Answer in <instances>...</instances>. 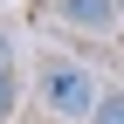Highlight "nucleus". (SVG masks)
Wrapping results in <instances>:
<instances>
[{
  "mask_svg": "<svg viewBox=\"0 0 124 124\" xmlns=\"http://www.w3.org/2000/svg\"><path fill=\"white\" fill-rule=\"evenodd\" d=\"M35 97H41V110H48V124H90V117H97V103H103V90H97V76H90L83 62H69V55H41V69H35Z\"/></svg>",
  "mask_w": 124,
  "mask_h": 124,
  "instance_id": "1",
  "label": "nucleus"
},
{
  "mask_svg": "<svg viewBox=\"0 0 124 124\" xmlns=\"http://www.w3.org/2000/svg\"><path fill=\"white\" fill-rule=\"evenodd\" d=\"M48 14H55L62 28H76V35H110V28L124 21L117 0H48Z\"/></svg>",
  "mask_w": 124,
  "mask_h": 124,
  "instance_id": "2",
  "label": "nucleus"
},
{
  "mask_svg": "<svg viewBox=\"0 0 124 124\" xmlns=\"http://www.w3.org/2000/svg\"><path fill=\"white\" fill-rule=\"evenodd\" d=\"M90 124H124V90H103V103H97Z\"/></svg>",
  "mask_w": 124,
  "mask_h": 124,
  "instance_id": "3",
  "label": "nucleus"
},
{
  "mask_svg": "<svg viewBox=\"0 0 124 124\" xmlns=\"http://www.w3.org/2000/svg\"><path fill=\"white\" fill-rule=\"evenodd\" d=\"M14 117V69H0V124Z\"/></svg>",
  "mask_w": 124,
  "mask_h": 124,
  "instance_id": "4",
  "label": "nucleus"
},
{
  "mask_svg": "<svg viewBox=\"0 0 124 124\" xmlns=\"http://www.w3.org/2000/svg\"><path fill=\"white\" fill-rule=\"evenodd\" d=\"M0 69H14V48H7V28H0Z\"/></svg>",
  "mask_w": 124,
  "mask_h": 124,
  "instance_id": "5",
  "label": "nucleus"
},
{
  "mask_svg": "<svg viewBox=\"0 0 124 124\" xmlns=\"http://www.w3.org/2000/svg\"><path fill=\"white\" fill-rule=\"evenodd\" d=\"M117 14H124V0H117Z\"/></svg>",
  "mask_w": 124,
  "mask_h": 124,
  "instance_id": "6",
  "label": "nucleus"
},
{
  "mask_svg": "<svg viewBox=\"0 0 124 124\" xmlns=\"http://www.w3.org/2000/svg\"><path fill=\"white\" fill-rule=\"evenodd\" d=\"M41 124H48V117H41Z\"/></svg>",
  "mask_w": 124,
  "mask_h": 124,
  "instance_id": "7",
  "label": "nucleus"
}]
</instances>
